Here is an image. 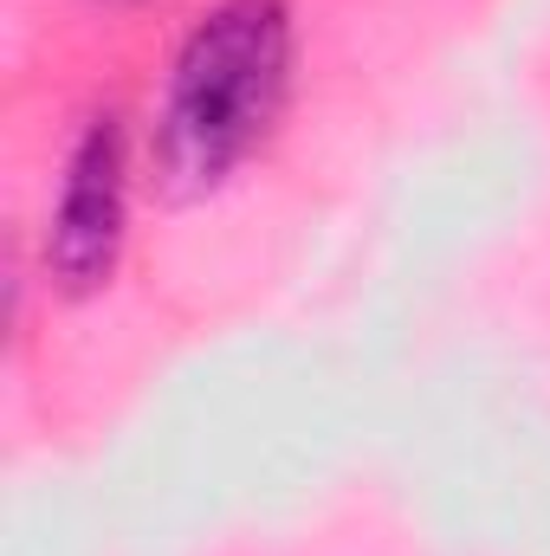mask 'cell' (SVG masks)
I'll use <instances>...</instances> for the list:
<instances>
[{
    "mask_svg": "<svg viewBox=\"0 0 550 556\" xmlns=\"http://www.w3.org/2000/svg\"><path fill=\"white\" fill-rule=\"evenodd\" d=\"M291 98V7L285 0H214L175 52L155 175L168 194H214L278 130Z\"/></svg>",
    "mask_w": 550,
    "mask_h": 556,
    "instance_id": "6da1fadb",
    "label": "cell"
},
{
    "mask_svg": "<svg viewBox=\"0 0 550 556\" xmlns=\"http://www.w3.org/2000/svg\"><path fill=\"white\" fill-rule=\"evenodd\" d=\"M124 233H130V137H124V117L104 111L78 130L65 155V181H59L52 233H46L52 285L65 298L104 291L124 260Z\"/></svg>",
    "mask_w": 550,
    "mask_h": 556,
    "instance_id": "7a4b0ae2",
    "label": "cell"
}]
</instances>
